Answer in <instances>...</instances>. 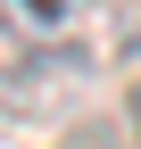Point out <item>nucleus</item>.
I'll return each instance as SVG.
<instances>
[{"mask_svg":"<svg viewBox=\"0 0 141 149\" xmlns=\"http://www.w3.org/2000/svg\"><path fill=\"white\" fill-rule=\"evenodd\" d=\"M125 124H133V141H141V83L125 91Z\"/></svg>","mask_w":141,"mask_h":149,"instance_id":"f03ea898","label":"nucleus"},{"mask_svg":"<svg viewBox=\"0 0 141 149\" xmlns=\"http://www.w3.org/2000/svg\"><path fill=\"white\" fill-rule=\"evenodd\" d=\"M8 8H17V17H25V25H33V33H50V25H58V17H66V8H58V0H8Z\"/></svg>","mask_w":141,"mask_h":149,"instance_id":"f257e3e1","label":"nucleus"}]
</instances>
